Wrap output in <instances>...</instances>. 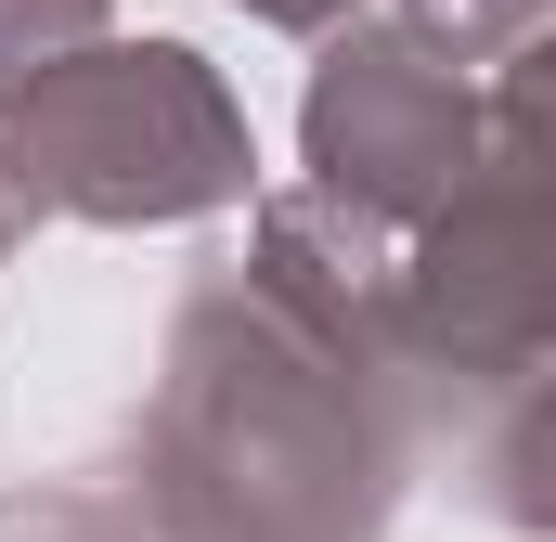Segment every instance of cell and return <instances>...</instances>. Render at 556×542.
I'll use <instances>...</instances> for the list:
<instances>
[{
	"mask_svg": "<svg viewBox=\"0 0 556 542\" xmlns=\"http://www.w3.org/2000/svg\"><path fill=\"white\" fill-rule=\"evenodd\" d=\"M233 13H260V26H298V39H324V26H350L363 0H233Z\"/></svg>",
	"mask_w": 556,
	"mask_h": 542,
	"instance_id": "8992f818",
	"label": "cell"
},
{
	"mask_svg": "<svg viewBox=\"0 0 556 542\" xmlns=\"http://www.w3.org/2000/svg\"><path fill=\"white\" fill-rule=\"evenodd\" d=\"M376 220L273 194L260 259L207 271L168 323V375L142 401L130 530L142 542H376L415 465V375L389 349Z\"/></svg>",
	"mask_w": 556,
	"mask_h": 542,
	"instance_id": "6da1fadb",
	"label": "cell"
},
{
	"mask_svg": "<svg viewBox=\"0 0 556 542\" xmlns=\"http://www.w3.org/2000/svg\"><path fill=\"white\" fill-rule=\"evenodd\" d=\"M402 26L440 39L453 65H479V52H518V39L544 26V0H402Z\"/></svg>",
	"mask_w": 556,
	"mask_h": 542,
	"instance_id": "5b68a950",
	"label": "cell"
},
{
	"mask_svg": "<svg viewBox=\"0 0 556 542\" xmlns=\"http://www.w3.org/2000/svg\"><path fill=\"white\" fill-rule=\"evenodd\" d=\"M531 104V65L505 78V91H466V65L415 39L402 13L389 26H324V65H311V104H298V130H311V194L324 207H350V220H376V233H415L427 207L492 155V130Z\"/></svg>",
	"mask_w": 556,
	"mask_h": 542,
	"instance_id": "3957f363",
	"label": "cell"
},
{
	"mask_svg": "<svg viewBox=\"0 0 556 542\" xmlns=\"http://www.w3.org/2000/svg\"><path fill=\"white\" fill-rule=\"evenodd\" d=\"M117 0H0V91H26L39 65H65L78 39H104Z\"/></svg>",
	"mask_w": 556,
	"mask_h": 542,
	"instance_id": "277c9868",
	"label": "cell"
},
{
	"mask_svg": "<svg viewBox=\"0 0 556 542\" xmlns=\"http://www.w3.org/2000/svg\"><path fill=\"white\" fill-rule=\"evenodd\" d=\"M0 168L52 220L168 233V220L247 207L260 142H247V104L220 91V65H194L181 39H78L65 65L0 91Z\"/></svg>",
	"mask_w": 556,
	"mask_h": 542,
	"instance_id": "7a4b0ae2",
	"label": "cell"
},
{
	"mask_svg": "<svg viewBox=\"0 0 556 542\" xmlns=\"http://www.w3.org/2000/svg\"><path fill=\"white\" fill-rule=\"evenodd\" d=\"M13 233H26V194H13V168H0V246H13Z\"/></svg>",
	"mask_w": 556,
	"mask_h": 542,
	"instance_id": "52a82bcc",
	"label": "cell"
}]
</instances>
